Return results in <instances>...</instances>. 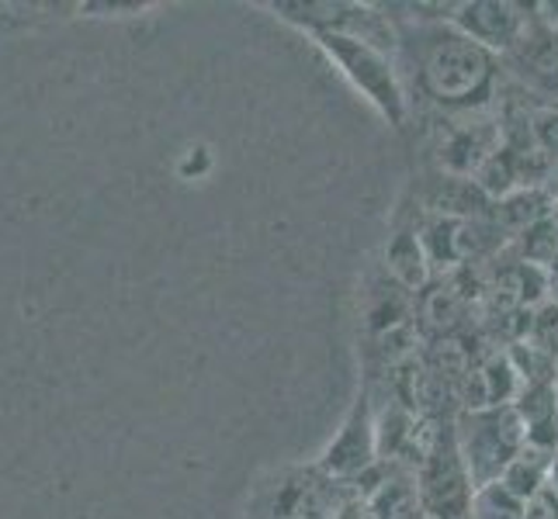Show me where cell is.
Here are the masks:
<instances>
[{
    "instance_id": "obj_1",
    "label": "cell",
    "mask_w": 558,
    "mask_h": 519,
    "mask_svg": "<svg viewBox=\"0 0 558 519\" xmlns=\"http://www.w3.org/2000/svg\"><path fill=\"white\" fill-rule=\"evenodd\" d=\"M410 63L416 90L445 114L486 111L496 98L499 60L451 25L396 32V66Z\"/></svg>"
},
{
    "instance_id": "obj_2",
    "label": "cell",
    "mask_w": 558,
    "mask_h": 519,
    "mask_svg": "<svg viewBox=\"0 0 558 519\" xmlns=\"http://www.w3.org/2000/svg\"><path fill=\"white\" fill-rule=\"evenodd\" d=\"M316 49L337 66V73L348 81L364 101H368L392 128H402L410 119L407 84L396 66V55L372 42L348 35H313Z\"/></svg>"
},
{
    "instance_id": "obj_3",
    "label": "cell",
    "mask_w": 558,
    "mask_h": 519,
    "mask_svg": "<svg viewBox=\"0 0 558 519\" xmlns=\"http://www.w3.org/2000/svg\"><path fill=\"white\" fill-rule=\"evenodd\" d=\"M454 436H458V450L475 489L499 482L504 471L513 465V457L527 447L524 427H521V419H517L513 406L472 409V412L461 409L454 416Z\"/></svg>"
},
{
    "instance_id": "obj_4",
    "label": "cell",
    "mask_w": 558,
    "mask_h": 519,
    "mask_svg": "<svg viewBox=\"0 0 558 519\" xmlns=\"http://www.w3.org/2000/svg\"><path fill=\"white\" fill-rule=\"evenodd\" d=\"M281 22L305 35H348L396 55V25L381 4H348V0H271L264 4Z\"/></svg>"
},
{
    "instance_id": "obj_5",
    "label": "cell",
    "mask_w": 558,
    "mask_h": 519,
    "mask_svg": "<svg viewBox=\"0 0 558 519\" xmlns=\"http://www.w3.org/2000/svg\"><path fill=\"white\" fill-rule=\"evenodd\" d=\"M413 482H416L420 512L427 519H469L472 516L475 485L458 450L454 419L440 422L430 454L423 457V465L413 471Z\"/></svg>"
},
{
    "instance_id": "obj_6",
    "label": "cell",
    "mask_w": 558,
    "mask_h": 519,
    "mask_svg": "<svg viewBox=\"0 0 558 519\" xmlns=\"http://www.w3.org/2000/svg\"><path fill=\"white\" fill-rule=\"evenodd\" d=\"M499 122L483 119V111L469 114H445L434 128V157L437 166L445 170V177H475V170L483 166L493 152L499 149Z\"/></svg>"
},
{
    "instance_id": "obj_7",
    "label": "cell",
    "mask_w": 558,
    "mask_h": 519,
    "mask_svg": "<svg viewBox=\"0 0 558 519\" xmlns=\"http://www.w3.org/2000/svg\"><path fill=\"white\" fill-rule=\"evenodd\" d=\"M375 460H378V454H375V406H372V395L361 392L348 419L340 422L337 436L319 454L316 468L323 474H330L333 482L351 489L354 478L368 471Z\"/></svg>"
},
{
    "instance_id": "obj_8",
    "label": "cell",
    "mask_w": 558,
    "mask_h": 519,
    "mask_svg": "<svg viewBox=\"0 0 558 519\" xmlns=\"http://www.w3.org/2000/svg\"><path fill=\"white\" fill-rule=\"evenodd\" d=\"M527 17L531 8L517 4V0H458L448 25L472 38L475 46L493 52L496 60H504L521 38Z\"/></svg>"
},
{
    "instance_id": "obj_9",
    "label": "cell",
    "mask_w": 558,
    "mask_h": 519,
    "mask_svg": "<svg viewBox=\"0 0 558 519\" xmlns=\"http://www.w3.org/2000/svg\"><path fill=\"white\" fill-rule=\"evenodd\" d=\"M504 63L527 90L548 98V104H558V28L531 14L517 46L504 55Z\"/></svg>"
},
{
    "instance_id": "obj_10",
    "label": "cell",
    "mask_w": 558,
    "mask_h": 519,
    "mask_svg": "<svg viewBox=\"0 0 558 519\" xmlns=\"http://www.w3.org/2000/svg\"><path fill=\"white\" fill-rule=\"evenodd\" d=\"M354 492L348 485L333 482L319 468L292 471L278 485L271 503V519H330Z\"/></svg>"
},
{
    "instance_id": "obj_11",
    "label": "cell",
    "mask_w": 558,
    "mask_h": 519,
    "mask_svg": "<svg viewBox=\"0 0 558 519\" xmlns=\"http://www.w3.org/2000/svg\"><path fill=\"white\" fill-rule=\"evenodd\" d=\"M521 378H517L513 363L507 357V350H496V354H486V357H475L469 374L461 378V388H458V398L465 412L472 409H504V406H513L517 395H521Z\"/></svg>"
},
{
    "instance_id": "obj_12",
    "label": "cell",
    "mask_w": 558,
    "mask_h": 519,
    "mask_svg": "<svg viewBox=\"0 0 558 519\" xmlns=\"http://www.w3.org/2000/svg\"><path fill=\"white\" fill-rule=\"evenodd\" d=\"M513 412L524 427L527 447L558 454V381L524 388L513 401Z\"/></svg>"
},
{
    "instance_id": "obj_13",
    "label": "cell",
    "mask_w": 558,
    "mask_h": 519,
    "mask_svg": "<svg viewBox=\"0 0 558 519\" xmlns=\"http://www.w3.org/2000/svg\"><path fill=\"white\" fill-rule=\"evenodd\" d=\"M385 267H389L392 281L402 287V292H410V295L427 292L434 267L427 260V249H423L416 228H402V233H396L389 239V249H385Z\"/></svg>"
},
{
    "instance_id": "obj_14",
    "label": "cell",
    "mask_w": 558,
    "mask_h": 519,
    "mask_svg": "<svg viewBox=\"0 0 558 519\" xmlns=\"http://www.w3.org/2000/svg\"><path fill=\"white\" fill-rule=\"evenodd\" d=\"M551 450H537V447H524L521 454L513 457V465L504 471L499 485H504L510 495H517L521 503H531V498L542 495L545 482H548V471H551Z\"/></svg>"
},
{
    "instance_id": "obj_15",
    "label": "cell",
    "mask_w": 558,
    "mask_h": 519,
    "mask_svg": "<svg viewBox=\"0 0 558 519\" xmlns=\"http://www.w3.org/2000/svg\"><path fill=\"white\" fill-rule=\"evenodd\" d=\"M545 195L537 187H524V190H517V195L504 198V201H496V219H504L507 225L513 228H521V233H527L531 225L537 222H545Z\"/></svg>"
},
{
    "instance_id": "obj_16",
    "label": "cell",
    "mask_w": 558,
    "mask_h": 519,
    "mask_svg": "<svg viewBox=\"0 0 558 519\" xmlns=\"http://www.w3.org/2000/svg\"><path fill=\"white\" fill-rule=\"evenodd\" d=\"M472 519H531V516H527V503H521V498L510 495L499 482H493L475 489Z\"/></svg>"
},
{
    "instance_id": "obj_17",
    "label": "cell",
    "mask_w": 558,
    "mask_h": 519,
    "mask_svg": "<svg viewBox=\"0 0 558 519\" xmlns=\"http://www.w3.org/2000/svg\"><path fill=\"white\" fill-rule=\"evenodd\" d=\"M531 136L545 160H558V104H537L531 111Z\"/></svg>"
},
{
    "instance_id": "obj_18",
    "label": "cell",
    "mask_w": 558,
    "mask_h": 519,
    "mask_svg": "<svg viewBox=\"0 0 558 519\" xmlns=\"http://www.w3.org/2000/svg\"><path fill=\"white\" fill-rule=\"evenodd\" d=\"M330 519H378V516H375V509H372L368 503H364V498L351 495L348 503H343Z\"/></svg>"
},
{
    "instance_id": "obj_19",
    "label": "cell",
    "mask_w": 558,
    "mask_h": 519,
    "mask_svg": "<svg viewBox=\"0 0 558 519\" xmlns=\"http://www.w3.org/2000/svg\"><path fill=\"white\" fill-rule=\"evenodd\" d=\"M469 519H472V516H469Z\"/></svg>"
}]
</instances>
